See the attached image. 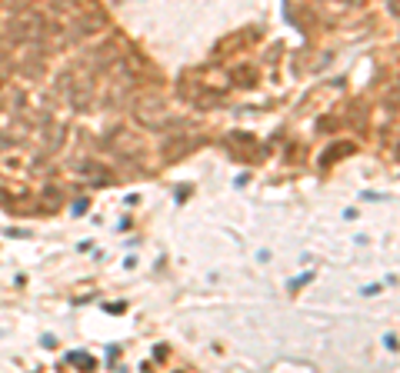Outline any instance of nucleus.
Returning a JSON list of instances; mask_svg holds the SVG:
<instances>
[{
	"label": "nucleus",
	"instance_id": "f03ea898",
	"mask_svg": "<svg viewBox=\"0 0 400 373\" xmlns=\"http://www.w3.org/2000/svg\"><path fill=\"white\" fill-rule=\"evenodd\" d=\"M307 280H310V273H304V277H297V280H290V287H304Z\"/></svg>",
	"mask_w": 400,
	"mask_h": 373
},
{
	"label": "nucleus",
	"instance_id": "f257e3e1",
	"mask_svg": "<svg viewBox=\"0 0 400 373\" xmlns=\"http://www.w3.org/2000/svg\"><path fill=\"white\" fill-rule=\"evenodd\" d=\"M387 7H390V13H394V17H400V0H387Z\"/></svg>",
	"mask_w": 400,
	"mask_h": 373
}]
</instances>
